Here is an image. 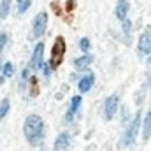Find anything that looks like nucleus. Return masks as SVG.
Here are the masks:
<instances>
[{
    "label": "nucleus",
    "mask_w": 151,
    "mask_h": 151,
    "mask_svg": "<svg viewBox=\"0 0 151 151\" xmlns=\"http://www.w3.org/2000/svg\"><path fill=\"white\" fill-rule=\"evenodd\" d=\"M23 130H25V137L27 141L32 144V146H39L40 141H42V134H44V123L42 119L32 114L25 119V125H23Z\"/></svg>",
    "instance_id": "f257e3e1"
},
{
    "label": "nucleus",
    "mask_w": 151,
    "mask_h": 151,
    "mask_svg": "<svg viewBox=\"0 0 151 151\" xmlns=\"http://www.w3.org/2000/svg\"><path fill=\"white\" fill-rule=\"evenodd\" d=\"M63 55H65V40L63 37H56L53 44V51H51V67L56 69L62 62H63Z\"/></svg>",
    "instance_id": "f03ea898"
},
{
    "label": "nucleus",
    "mask_w": 151,
    "mask_h": 151,
    "mask_svg": "<svg viewBox=\"0 0 151 151\" xmlns=\"http://www.w3.org/2000/svg\"><path fill=\"white\" fill-rule=\"evenodd\" d=\"M139 125H141V113L135 114L134 121L130 123L127 134H125V146H132L135 142V137H137V132H139Z\"/></svg>",
    "instance_id": "7ed1b4c3"
},
{
    "label": "nucleus",
    "mask_w": 151,
    "mask_h": 151,
    "mask_svg": "<svg viewBox=\"0 0 151 151\" xmlns=\"http://www.w3.org/2000/svg\"><path fill=\"white\" fill-rule=\"evenodd\" d=\"M139 53L141 55H150L151 53V28L150 27L139 37Z\"/></svg>",
    "instance_id": "20e7f679"
},
{
    "label": "nucleus",
    "mask_w": 151,
    "mask_h": 151,
    "mask_svg": "<svg viewBox=\"0 0 151 151\" xmlns=\"http://www.w3.org/2000/svg\"><path fill=\"white\" fill-rule=\"evenodd\" d=\"M46 25H47V14L46 12H39L34 19V34L35 37H42L46 32Z\"/></svg>",
    "instance_id": "39448f33"
},
{
    "label": "nucleus",
    "mask_w": 151,
    "mask_h": 151,
    "mask_svg": "<svg viewBox=\"0 0 151 151\" xmlns=\"http://www.w3.org/2000/svg\"><path fill=\"white\" fill-rule=\"evenodd\" d=\"M118 104H119L118 95H111V97L106 100V119H113L114 113H116V109H118Z\"/></svg>",
    "instance_id": "423d86ee"
},
{
    "label": "nucleus",
    "mask_w": 151,
    "mask_h": 151,
    "mask_svg": "<svg viewBox=\"0 0 151 151\" xmlns=\"http://www.w3.org/2000/svg\"><path fill=\"white\" fill-rule=\"evenodd\" d=\"M42 55H44V44L39 42L35 46V51H34V56H32V67L34 69H39L42 65Z\"/></svg>",
    "instance_id": "0eeeda50"
},
{
    "label": "nucleus",
    "mask_w": 151,
    "mask_h": 151,
    "mask_svg": "<svg viewBox=\"0 0 151 151\" xmlns=\"http://www.w3.org/2000/svg\"><path fill=\"white\" fill-rule=\"evenodd\" d=\"M127 14H128V0H119L118 5H116V16L118 19H127Z\"/></svg>",
    "instance_id": "6e6552de"
},
{
    "label": "nucleus",
    "mask_w": 151,
    "mask_h": 151,
    "mask_svg": "<svg viewBox=\"0 0 151 151\" xmlns=\"http://www.w3.org/2000/svg\"><path fill=\"white\" fill-rule=\"evenodd\" d=\"M69 142H70L69 134L58 135V139H56V142H55V151H65L67 148H69Z\"/></svg>",
    "instance_id": "1a4fd4ad"
},
{
    "label": "nucleus",
    "mask_w": 151,
    "mask_h": 151,
    "mask_svg": "<svg viewBox=\"0 0 151 151\" xmlns=\"http://www.w3.org/2000/svg\"><path fill=\"white\" fill-rule=\"evenodd\" d=\"M93 83H95V77H93V74L84 76V77L79 81V90H81L83 93H86V91H90V88L93 86Z\"/></svg>",
    "instance_id": "9d476101"
},
{
    "label": "nucleus",
    "mask_w": 151,
    "mask_h": 151,
    "mask_svg": "<svg viewBox=\"0 0 151 151\" xmlns=\"http://www.w3.org/2000/svg\"><path fill=\"white\" fill-rule=\"evenodd\" d=\"M91 62H93V58H91L90 55H84V56H81V58L76 60L74 65H76V69H84V67H88Z\"/></svg>",
    "instance_id": "9b49d317"
},
{
    "label": "nucleus",
    "mask_w": 151,
    "mask_h": 151,
    "mask_svg": "<svg viewBox=\"0 0 151 151\" xmlns=\"http://www.w3.org/2000/svg\"><path fill=\"white\" fill-rule=\"evenodd\" d=\"M142 137L144 141H148L151 137V111L146 114V119H144V130H142Z\"/></svg>",
    "instance_id": "f8f14e48"
},
{
    "label": "nucleus",
    "mask_w": 151,
    "mask_h": 151,
    "mask_svg": "<svg viewBox=\"0 0 151 151\" xmlns=\"http://www.w3.org/2000/svg\"><path fill=\"white\" fill-rule=\"evenodd\" d=\"M9 9H11V0H0V18H7L9 14Z\"/></svg>",
    "instance_id": "ddd939ff"
},
{
    "label": "nucleus",
    "mask_w": 151,
    "mask_h": 151,
    "mask_svg": "<svg viewBox=\"0 0 151 151\" xmlns=\"http://www.w3.org/2000/svg\"><path fill=\"white\" fill-rule=\"evenodd\" d=\"M79 104H81V97H74L72 99V102H70V109H69V113H67V118L70 119L72 118V114L79 109Z\"/></svg>",
    "instance_id": "4468645a"
},
{
    "label": "nucleus",
    "mask_w": 151,
    "mask_h": 151,
    "mask_svg": "<svg viewBox=\"0 0 151 151\" xmlns=\"http://www.w3.org/2000/svg\"><path fill=\"white\" fill-rule=\"evenodd\" d=\"M30 4H32V0H18V12L23 14V12L30 7Z\"/></svg>",
    "instance_id": "2eb2a0df"
},
{
    "label": "nucleus",
    "mask_w": 151,
    "mask_h": 151,
    "mask_svg": "<svg viewBox=\"0 0 151 151\" xmlns=\"http://www.w3.org/2000/svg\"><path fill=\"white\" fill-rule=\"evenodd\" d=\"M130 28H132V23L128 21V19H123V32H125V40H127V44L130 42Z\"/></svg>",
    "instance_id": "dca6fc26"
},
{
    "label": "nucleus",
    "mask_w": 151,
    "mask_h": 151,
    "mask_svg": "<svg viewBox=\"0 0 151 151\" xmlns=\"http://www.w3.org/2000/svg\"><path fill=\"white\" fill-rule=\"evenodd\" d=\"M7 111H9V100H7V99H4V100H2V104H0V119L7 114Z\"/></svg>",
    "instance_id": "f3484780"
},
{
    "label": "nucleus",
    "mask_w": 151,
    "mask_h": 151,
    "mask_svg": "<svg viewBox=\"0 0 151 151\" xmlns=\"http://www.w3.org/2000/svg\"><path fill=\"white\" fill-rule=\"evenodd\" d=\"M12 72H14L12 63H5V65H4V76H5V77H9V76H12Z\"/></svg>",
    "instance_id": "a211bd4d"
},
{
    "label": "nucleus",
    "mask_w": 151,
    "mask_h": 151,
    "mask_svg": "<svg viewBox=\"0 0 151 151\" xmlns=\"http://www.w3.org/2000/svg\"><path fill=\"white\" fill-rule=\"evenodd\" d=\"M79 46H81V49H83V51H88V49H90V40H88V39H81Z\"/></svg>",
    "instance_id": "6ab92c4d"
},
{
    "label": "nucleus",
    "mask_w": 151,
    "mask_h": 151,
    "mask_svg": "<svg viewBox=\"0 0 151 151\" xmlns=\"http://www.w3.org/2000/svg\"><path fill=\"white\" fill-rule=\"evenodd\" d=\"M5 44H7V35H5V34H2V35H0V51L4 49V46H5Z\"/></svg>",
    "instance_id": "aec40b11"
},
{
    "label": "nucleus",
    "mask_w": 151,
    "mask_h": 151,
    "mask_svg": "<svg viewBox=\"0 0 151 151\" xmlns=\"http://www.w3.org/2000/svg\"><path fill=\"white\" fill-rule=\"evenodd\" d=\"M32 95H37V79H32Z\"/></svg>",
    "instance_id": "412c9836"
},
{
    "label": "nucleus",
    "mask_w": 151,
    "mask_h": 151,
    "mask_svg": "<svg viewBox=\"0 0 151 151\" xmlns=\"http://www.w3.org/2000/svg\"><path fill=\"white\" fill-rule=\"evenodd\" d=\"M76 5V2L74 0H70V2H67V11H72V7Z\"/></svg>",
    "instance_id": "4be33fe9"
},
{
    "label": "nucleus",
    "mask_w": 151,
    "mask_h": 151,
    "mask_svg": "<svg viewBox=\"0 0 151 151\" xmlns=\"http://www.w3.org/2000/svg\"><path fill=\"white\" fill-rule=\"evenodd\" d=\"M150 86H151V63H150Z\"/></svg>",
    "instance_id": "5701e85b"
}]
</instances>
